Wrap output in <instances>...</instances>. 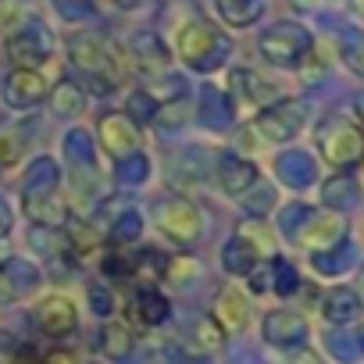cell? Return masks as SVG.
<instances>
[{
    "label": "cell",
    "mask_w": 364,
    "mask_h": 364,
    "mask_svg": "<svg viewBox=\"0 0 364 364\" xmlns=\"http://www.w3.org/2000/svg\"><path fill=\"white\" fill-rule=\"evenodd\" d=\"M254 178H257V171H254L250 161H243V157H222V164H218V182H222V190H225L229 197L247 193V186H250Z\"/></svg>",
    "instance_id": "14"
},
{
    "label": "cell",
    "mask_w": 364,
    "mask_h": 364,
    "mask_svg": "<svg viewBox=\"0 0 364 364\" xmlns=\"http://www.w3.org/2000/svg\"><path fill=\"white\" fill-rule=\"evenodd\" d=\"M11 296H15V286H11V279L4 272H0V304H8Z\"/></svg>",
    "instance_id": "29"
},
{
    "label": "cell",
    "mask_w": 364,
    "mask_h": 364,
    "mask_svg": "<svg viewBox=\"0 0 364 364\" xmlns=\"http://www.w3.org/2000/svg\"><path fill=\"white\" fill-rule=\"evenodd\" d=\"M353 314H357V296L346 293V289H336V293L328 296V318L346 321V318H353Z\"/></svg>",
    "instance_id": "23"
},
{
    "label": "cell",
    "mask_w": 364,
    "mask_h": 364,
    "mask_svg": "<svg viewBox=\"0 0 364 364\" xmlns=\"http://www.w3.org/2000/svg\"><path fill=\"white\" fill-rule=\"evenodd\" d=\"M157 225H161L171 240H178V243H190V240H197V236L204 232V218H200L197 204H190L186 197L164 200V204L157 208Z\"/></svg>",
    "instance_id": "5"
},
{
    "label": "cell",
    "mask_w": 364,
    "mask_h": 364,
    "mask_svg": "<svg viewBox=\"0 0 364 364\" xmlns=\"http://www.w3.org/2000/svg\"><path fill=\"white\" fill-rule=\"evenodd\" d=\"M22 18H26V11H22L18 0H0V33H4V36L18 33Z\"/></svg>",
    "instance_id": "24"
},
{
    "label": "cell",
    "mask_w": 364,
    "mask_h": 364,
    "mask_svg": "<svg viewBox=\"0 0 364 364\" xmlns=\"http://www.w3.org/2000/svg\"><path fill=\"white\" fill-rule=\"evenodd\" d=\"M0 257H4V240H0Z\"/></svg>",
    "instance_id": "33"
},
{
    "label": "cell",
    "mask_w": 364,
    "mask_h": 364,
    "mask_svg": "<svg viewBox=\"0 0 364 364\" xmlns=\"http://www.w3.org/2000/svg\"><path fill=\"white\" fill-rule=\"evenodd\" d=\"M36 321L43 332L50 336H68L75 325H79V314H75V304L65 300V296H47L40 307H36Z\"/></svg>",
    "instance_id": "11"
},
{
    "label": "cell",
    "mask_w": 364,
    "mask_h": 364,
    "mask_svg": "<svg viewBox=\"0 0 364 364\" xmlns=\"http://www.w3.org/2000/svg\"><path fill=\"white\" fill-rule=\"evenodd\" d=\"M304 122H307V104H300V100H286V104L264 111V114L257 118V129H261L268 139L282 143V139H293V136L300 132Z\"/></svg>",
    "instance_id": "6"
},
{
    "label": "cell",
    "mask_w": 364,
    "mask_h": 364,
    "mask_svg": "<svg viewBox=\"0 0 364 364\" xmlns=\"http://www.w3.org/2000/svg\"><path fill=\"white\" fill-rule=\"evenodd\" d=\"M304 336H307V321H304L300 314L279 311V314H268V318H264V339H268V343L286 346V343H296V339H304Z\"/></svg>",
    "instance_id": "13"
},
{
    "label": "cell",
    "mask_w": 364,
    "mask_h": 364,
    "mask_svg": "<svg viewBox=\"0 0 364 364\" xmlns=\"http://www.w3.org/2000/svg\"><path fill=\"white\" fill-rule=\"evenodd\" d=\"M186 343H190V350H197V353H211V350L222 343V328H218L211 318H200V321H193V336L186 332Z\"/></svg>",
    "instance_id": "20"
},
{
    "label": "cell",
    "mask_w": 364,
    "mask_h": 364,
    "mask_svg": "<svg viewBox=\"0 0 364 364\" xmlns=\"http://www.w3.org/2000/svg\"><path fill=\"white\" fill-rule=\"evenodd\" d=\"M232 90H236L247 104H254V107L264 104L268 97H275V90H272L257 72H247V68H236V72H232Z\"/></svg>",
    "instance_id": "16"
},
{
    "label": "cell",
    "mask_w": 364,
    "mask_h": 364,
    "mask_svg": "<svg viewBox=\"0 0 364 364\" xmlns=\"http://www.w3.org/2000/svg\"><path fill=\"white\" fill-rule=\"evenodd\" d=\"M343 47H346V50H343V58H346V61H350V68H353V72H360V75H364V40H360V36H353V33H350V36H346V43H343Z\"/></svg>",
    "instance_id": "25"
},
{
    "label": "cell",
    "mask_w": 364,
    "mask_h": 364,
    "mask_svg": "<svg viewBox=\"0 0 364 364\" xmlns=\"http://www.w3.org/2000/svg\"><path fill=\"white\" fill-rule=\"evenodd\" d=\"M261 54L279 65V68H296L307 54H311V33L304 26L293 22H279L275 29H268L261 36Z\"/></svg>",
    "instance_id": "2"
},
{
    "label": "cell",
    "mask_w": 364,
    "mask_h": 364,
    "mask_svg": "<svg viewBox=\"0 0 364 364\" xmlns=\"http://www.w3.org/2000/svg\"><path fill=\"white\" fill-rule=\"evenodd\" d=\"M136 318L146 321V325L164 321V318H168V300H164L154 286H143V289L136 293Z\"/></svg>",
    "instance_id": "18"
},
{
    "label": "cell",
    "mask_w": 364,
    "mask_h": 364,
    "mask_svg": "<svg viewBox=\"0 0 364 364\" xmlns=\"http://www.w3.org/2000/svg\"><path fill=\"white\" fill-rule=\"evenodd\" d=\"M43 97H47V79H43L36 68H15V72L4 79V100H8L15 111L36 107Z\"/></svg>",
    "instance_id": "7"
},
{
    "label": "cell",
    "mask_w": 364,
    "mask_h": 364,
    "mask_svg": "<svg viewBox=\"0 0 364 364\" xmlns=\"http://www.w3.org/2000/svg\"><path fill=\"white\" fill-rule=\"evenodd\" d=\"M168 107H171V111H164V107H161V114H157V122H161V125H178L182 118H186V104H168Z\"/></svg>",
    "instance_id": "28"
},
{
    "label": "cell",
    "mask_w": 364,
    "mask_h": 364,
    "mask_svg": "<svg viewBox=\"0 0 364 364\" xmlns=\"http://www.w3.org/2000/svg\"><path fill=\"white\" fill-rule=\"evenodd\" d=\"M215 325L229 328V332H240L247 325V296L236 286L218 293V300H215Z\"/></svg>",
    "instance_id": "12"
},
{
    "label": "cell",
    "mask_w": 364,
    "mask_h": 364,
    "mask_svg": "<svg viewBox=\"0 0 364 364\" xmlns=\"http://www.w3.org/2000/svg\"><path fill=\"white\" fill-rule=\"evenodd\" d=\"M90 296H93V311H97V314H111V311H114V300H111V293H107V289L100 293V286H93V289H90Z\"/></svg>",
    "instance_id": "27"
},
{
    "label": "cell",
    "mask_w": 364,
    "mask_h": 364,
    "mask_svg": "<svg viewBox=\"0 0 364 364\" xmlns=\"http://www.w3.org/2000/svg\"><path fill=\"white\" fill-rule=\"evenodd\" d=\"M218 11L229 26H254L264 15V0H218Z\"/></svg>",
    "instance_id": "17"
},
{
    "label": "cell",
    "mask_w": 364,
    "mask_h": 364,
    "mask_svg": "<svg viewBox=\"0 0 364 364\" xmlns=\"http://www.w3.org/2000/svg\"><path fill=\"white\" fill-rule=\"evenodd\" d=\"M178 54H182V61H186L190 68L211 72V68H218L229 58V40L208 22H190V26H182V33H178Z\"/></svg>",
    "instance_id": "1"
},
{
    "label": "cell",
    "mask_w": 364,
    "mask_h": 364,
    "mask_svg": "<svg viewBox=\"0 0 364 364\" xmlns=\"http://www.w3.org/2000/svg\"><path fill=\"white\" fill-rule=\"evenodd\" d=\"M100 343H104L107 357H125L129 346H132V336H129L122 325H107V328L100 332Z\"/></svg>",
    "instance_id": "22"
},
{
    "label": "cell",
    "mask_w": 364,
    "mask_h": 364,
    "mask_svg": "<svg viewBox=\"0 0 364 364\" xmlns=\"http://www.w3.org/2000/svg\"><path fill=\"white\" fill-rule=\"evenodd\" d=\"M360 186H364V171H360Z\"/></svg>",
    "instance_id": "34"
},
{
    "label": "cell",
    "mask_w": 364,
    "mask_h": 364,
    "mask_svg": "<svg viewBox=\"0 0 364 364\" xmlns=\"http://www.w3.org/2000/svg\"><path fill=\"white\" fill-rule=\"evenodd\" d=\"M164 268H168V261L157 250H139V257L129 261V275H136L143 286H154L164 275Z\"/></svg>",
    "instance_id": "19"
},
{
    "label": "cell",
    "mask_w": 364,
    "mask_h": 364,
    "mask_svg": "<svg viewBox=\"0 0 364 364\" xmlns=\"http://www.w3.org/2000/svg\"><path fill=\"white\" fill-rule=\"evenodd\" d=\"M293 4H314V0H293Z\"/></svg>",
    "instance_id": "32"
},
{
    "label": "cell",
    "mask_w": 364,
    "mask_h": 364,
    "mask_svg": "<svg viewBox=\"0 0 364 364\" xmlns=\"http://www.w3.org/2000/svg\"><path fill=\"white\" fill-rule=\"evenodd\" d=\"M168 272V279L175 282V286H182V282H186V275H197V264L190 261V257H178L171 268H164Z\"/></svg>",
    "instance_id": "26"
},
{
    "label": "cell",
    "mask_w": 364,
    "mask_h": 364,
    "mask_svg": "<svg viewBox=\"0 0 364 364\" xmlns=\"http://www.w3.org/2000/svg\"><path fill=\"white\" fill-rule=\"evenodd\" d=\"M321 154H325L328 164L346 168V164L364 157V132L357 125H350V122H332L321 132Z\"/></svg>",
    "instance_id": "4"
},
{
    "label": "cell",
    "mask_w": 364,
    "mask_h": 364,
    "mask_svg": "<svg viewBox=\"0 0 364 364\" xmlns=\"http://www.w3.org/2000/svg\"><path fill=\"white\" fill-rule=\"evenodd\" d=\"M353 8H357V11L364 15V0H353Z\"/></svg>",
    "instance_id": "31"
},
{
    "label": "cell",
    "mask_w": 364,
    "mask_h": 364,
    "mask_svg": "<svg viewBox=\"0 0 364 364\" xmlns=\"http://www.w3.org/2000/svg\"><path fill=\"white\" fill-rule=\"evenodd\" d=\"M343 218L339 215H307V225L296 232V243L307 250H328L343 236Z\"/></svg>",
    "instance_id": "9"
},
{
    "label": "cell",
    "mask_w": 364,
    "mask_h": 364,
    "mask_svg": "<svg viewBox=\"0 0 364 364\" xmlns=\"http://www.w3.org/2000/svg\"><path fill=\"white\" fill-rule=\"evenodd\" d=\"M100 143L111 157H122L139 146V132L125 114H107V118H100Z\"/></svg>",
    "instance_id": "10"
},
{
    "label": "cell",
    "mask_w": 364,
    "mask_h": 364,
    "mask_svg": "<svg viewBox=\"0 0 364 364\" xmlns=\"http://www.w3.org/2000/svg\"><path fill=\"white\" fill-rule=\"evenodd\" d=\"M47 54H50V40L43 36V29L11 33V40H8V58H11L18 68H36Z\"/></svg>",
    "instance_id": "8"
},
{
    "label": "cell",
    "mask_w": 364,
    "mask_h": 364,
    "mask_svg": "<svg viewBox=\"0 0 364 364\" xmlns=\"http://www.w3.org/2000/svg\"><path fill=\"white\" fill-rule=\"evenodd\" d=\"M50 104H54L58 114H79V111L86 107V97H82V90H79L75 82H61V86L50 93Z\"/></svg>",
    "instance_id": "21"
},
{
    "label": "cell",
    "mask_w": 364,
    "mask_h": 364,
    "mask_svg": "<svg viewBox=\"0 0 364 364\" xmlns=\"http://www.w3.org/2000/svg\"><path fill=\"white\" fill-rule=\"evenodd\" d=\"M132 61L143 72H161L168 65V50L154 33H139V36H132Z\"/></svg>",
    "instance_id": "15"
},
{
    "label": "cell",
    "mask_w": 364,
    "mask_h": 364,
    "mask_svg": "<svg viewBox=\"0 0 364 364\" xmlns=\"http://www.w3.org/2000/svg\"><path fill=\"white\" fill-rule=\"evenodd\" d=\"M68 58L79 72L93 75V79H107V86L118 82V65H114V54L104 47L100 36L93 33H79L68 40Z\"/></svg>",
    "instance_id": "3"
},
{
    "label": "cell",
    "mask_w": 364,
    "mask_h": 364,
    "mask_svg": "<svg viewBox=\"0 0 364 364\" xmlns=\"http://www.w3.org/2000/svg\"><path fill=\"white\" fill-rule=\"evenodd\" d=\"M286 364H318V357H314V353H293Z\"/></svg>",
    "instance_id": "30"
}]
</instances>
